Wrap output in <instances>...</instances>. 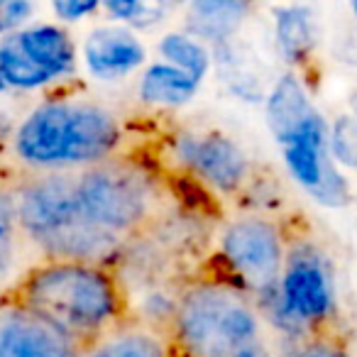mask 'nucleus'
Listing matches in <instances>:
<instances>
[{
  "label": "nucleus",
  "instance_id": "6",
  "mask_svg": "<svg viewBox=\"0 0 357 357\" xmlns=\"http://www.w3.org/2000/svg\"><path fill=\"white\" fill-rule=\"evenodd\" d=\"M289 230L287 259L277 289L259 298L257 308L272 333L289 342L331 335L337 316L335 274L326 250L303 230Z\"/></svg>",
  "mask_w": 357,
  "mask_h": 357
},
{
  "label": "nucleus",
  "instance_id": "22",
  "mask_svg": "<svg viewBox=\"0 0 357 357\" xmlns=\"http://www.w3.org/2000/svg\"><path fill=\"white\" fill-rule=\"evenodd\" d=\"M103 10L110 20L123 22L130 30H147L162 20L167 6H159L154 0H103Z\"/></svg>",
  "mask_w": 357,
  "mask_h": 357
},
{
  "label": "nucleus",
  "instance_id": "16",
  "mask_svg": "<svg viewBox=\"0 0 357 357\" xmlns=\"http://www.w3.org/2000/svg\"><path fill=\"white\" fill-rule=\"evenodd\" d=\"M81 357H174V352L167 333L135 318L89 345Z\"/></svg>",
  "mask_w": 357,
  "mask_h": 357
},
{
  "label": "nucleus",
  "instance_id": "13",
  "mask_svg": "<svg viewBox=\"0 0 357 357\" xmlns=\"http://www.w3.org/2000/svg\"><path fill=\"white\" fill-rule=\"evenodd\" d=\"M25 56H30L45 74L52 76V81L71 79L79 66V54L71 35L61 25L42 22V25H30L13 35Z\"/></svg>",
  "mask_w": 357,
  "mask_h": 357
},
{
  "label": "nucleus",
  "instance_id": "31",
  "mask_svg": "<svg viewBox=\"0 0 357 357\" xmlns=\"http://www.w3.org/2000/svg\"><path fill=\"white\" fill-rule=\"evenodd\" d=\"M3 3H6V0H0V6H3Z\"/></svg>",
  "mask_w": 357,
  "mask_h": 357
},
{
  "label": "nucleus",
  "instance_id": "11",
  "mask_svg": "<svg viewBox=\"0 0 357 357\" xmlns=\"http://www.w3.org/2000/svg\"><path fill=\"white\" fill-rule=\"evenodd\" d=\"M84 61L96 81H120L147 61V50L130 27H96L84 42Z\"/></svg>",
  "mask_w": 357,
  "mask_h": 357
},
{
  "label": "nucleus",
  "instance_id": "9",
  "mask_svg": "<svg viewBox=\"0 0 357 357\" xmlns=\"http://www.w3.org/2000/svg\"><path fill=\"white\" fill-rule=\"evenodd\" d=\"M282 159L289 176L326 208H347L352 191L331 154V125L313 110L294 135L282 144Z\"/></svg>",
  "mask_w": 357,
  "mask_h": 357
},
{
  "label": "nucleus",
  "instance_id": "8",
  "mask_svg": "<svg viewBox=\"0 0 357 357\" xmlns=\"http://www.w3.org/2000/svg\"><path fill=\"white\" fill-rule=\"evenodd\" d=\"M169 154L196 184L220 199L245 201L259 176L245 149L220 130H178L169 139Z\"/></svg>",
  "mask_w": 357,
  "mask_h": 357
},
{
  "label": "nucleus",
  "instance_id": "1",
  "mask_svg": "<svg viewBox=\"0 0 357 357\" xmlns=\"http://www.w3.org/2000/svg\"><path fill=\"white\" fill-rule=\"evenodd\" d=\"M8 296L50 318L84 347L135 321L128 284L110 264L40 259L22 269Z\"/></svg>",
  "mask_w": 357,
  "mask_h": 357
},
{
  "label": "nucleus",
  "instance_id": "17",
  "mask_svg": "<svg viewBox=\"0 0 357 357\" xmlns=\"http://www.w3.org/2000/svg\"><path fill=\"white\" fill-rule=\"evenodd\" d=\"M201 89V81L176 69L169 61H154L144 69L137 84V96L152 108H181L191 103Z\"/></svg>",
  "mask_w": 357,
  "mask_h": 357
},
{
  "label": "nucleus",
  "instance_id": "5",
  "mask_svg": "<svg viewBox=\"0 0 357 357\" xmlns=\"http://www.w3.org/2000/svg\"><path fill=\"white\" fill-rule=\"evenodd\" d=\"M81 208L98 228L132 243L174 211V196L152 167L135 154H115L76 172Z\"/></svg>",
  "mask_w": 357,
  "mask_h": 357
},
{
  "label": "nucleus",
  "instance_id": "19",
  "mask_svg": "<svg viewBox=\"0 0 357 357\" xmlns=\"http://www.w3.org/2000/svg\"><path fill=\"white\" fill-rule=\"evenodd\" d=\"M25 245L17 223V201L13 176L0 174V296H6L20 277V250Z\"/></svg>",
  "mask_w": 357,
  "mask_h": 357
},
{
  "label": "nucleus",
  "instance_id": "14",
  "mask_svg": "<svg viewBox=\"0 0 357 357\" xmlns=\"http://www.w3.org/2000/svg\"><path fill=\"white\" fill-rule=\"evenodd\" d=\"M316 110L308 96V86L296 71H284L269 89L264 98V120L272 132L274 142L282 144L289 135H294L303 125V120Z\"/></svg>",
  "mask_w": 357,
  "mask_h": 357
},
{
  "label": "nucleus",
  "instance_id": "18",
  "mask_svg": "<svg viewBox=\"0 0 357 357\" xmlns=\"http://www.w3.org/2000/svg\"><path fill=\"white\" fill-rule=\"evenodd\" d=\"M213 66L218 69L220 79L225 81L228 91L243 100H264L269 91H264V84L259 79V71L250 52L238 40H225L211 47Z\"/></svg>",
  "mask_w": 357,
  "mask_h": 357
},
{
  "label": "nucleus",
  "instance_id": "20",
  "mask_svg": "<svg viewBox=\"0 0 357 357\" xmlns=\"http://www.w3.org/2000/svg\"><path fill=\"white\" fill-rule=\"evenodd\" d=\"M157 52L164 56V61L174 64L176 69L191 74L196 81L204 84L206 76L213 69V54L201 40H196L189 32H167L159 40Z\"/></svg>",
  "mask_w": 357,
  "mask_h": 357
},
{
  "label": "nucleus",
  "instance_id": "26",
  "mask_svg": "<svg viewBox=\"0 0 357 357\" xmlns=\"http://www.w3.org/2000/svg\"><path fill=\"white\" fill-rule=\"evenodd\" d=\"M294 357H350V355H347V352L342 350V345H337L331 335H323V337H313V340L298 345Z\"/></svg>",
  "mask_w": 357,
  "mask_h": 357
},
{
  "label": "nucleus",
  "instance_id": "23",
  "mask_svg": "<svg viewBox=\"0 0 357 357\" xmlns=\"http://www.w3.org/2000/svg\"><path fill=\"white\" fill-rule=\"evenodd\" d=\"M331 154L335 164L357 172V115L342 113L331 123Z\"/></svg>",
  "mask_w": 357,
  "mask_h": 357
},
{
  "label": "nucleus",
  "instance_id": "7",
  "mask_svg": "<svg viewBox=\"0 0 357 357\" xmlns=\"http://www.w3.org/2000/svg\"><path fill=\"white\" fill-rule=\"evenodd\" d=\"M287 243L289 230L277 215L245 211L218 230L208 269L259 301L272 294L282 279Z\"/></svg>",
  "mask_w": 357,
  "mask_h": 357
},
{
  "label": "nucleus",
  "instance_id": "24",
  "mask_svg": "<svg viewBox=\"0 0 357 357\" xmlns=\"http://www.w3.org/2000/svg\"><path fill=\"white\" fill-rule=\"evenodd\" d=\"M37 0H6L0 6V37L17 35L35 17Z\"/></svg>",
  "mask_w": 357,
  "mask_h": 357
},
{
  "label": "nucleus",
  "instance_id": "29",
  "mask_svg": "<svg viewBox=\"0 0 357 357\" xmlns=\"http://www.w3.org/2000/svg\"><path fill=\"white\" fill-rule=\"evenodd\" d=\"M3 91H8V84L3 81V76H0V93H3Z\"/></svg>",
  "mask_w": 357,
  "mask_h": 357
},
{
  "label": "nucleus",
  "instance_id": "4",
  "mask_svg": "<svg viewBox=\"0 0 357 357\" xmlns=\"http://www.w3.org/2000/svg\"><path fill=\"white\" fill-rule=\"evenodd\" d=\"M123 125L110 108L84 98H52L13 132V154L27 172L86 169L120 154Z\"/></svg>",
  "mask_w": 357,
  "mask_h": 357
},
{
  "label": "nucleus",
  "instance_id": "30",
  "mask_svg": "<svg viewBox=\"0 0 357 357\" xmlns=\"http://www.w3.org/2000/svg\"><path fill=\"white\" fill-rule=\"evenodd\" d=\"M154 3H159V6H169L172 0H154Z\"/></svg>",
  "mask_w": 357,
  "mask_h": 357
},
{
  "label": "nucleus",
  "instance_id": "3",
  "mask_svg": "<svg viewBox=\"0 0 357 357\" xmlns=\"http://www.w3.org/2000/svg\"><path fill=\"white\" fill-rule=\"evenodd\" d=\"M269 331L250 294L206 269L178 287L167 337L174 357H240Z\"/></svg>",
  "mask_w": 357,
  "mask_h": 357
},
{
  "label": "nucleus",
  "instance_id": "12",
  "mask_svg": "<svg viewBox=\"0 0 357 357\" xmlns=\"http://www.w3.org/2000/svg\"><path fill=\"white\" fill-rule=\"evenodd\" d=\"M274 45L289 69L296 71L303 84L311 86V66L318 50V22L316 13L308 6L294 3V6L274 8Z\"/></svg>",
  "mask_w": 357,
  "mask_h": 357
},
{
  "label": "nucleus",
  "instance_id": "15",
  "mask_svg": "<svg viewBox=\"0 0 357 357\" xmlns=\"http://www.w3.org/2000/svg\"><path fill=\"white\" fill-rule=\"evenodd\" d=\"M255 0H189L186 32L211 47L238 37Z\"/></svg>",
  "mask_w": 357,
  "mask_h": 357
},
{
  "label": "nucleus",
  "instance_id": "25",
  "mask_svg": "<svg viewBox=\"0 0 357 357\" xmlns=\"http://www.w3.org/2000/svg\"><path fill=\"white\" fill-rule=\"evenodd\" d=\"M52 10H54L56 20L79 22L103 10V0H52Z\"/></svg>",
  "mask_w": 357,
  "mask_h": 357
},
{
  "label": "nucleus",
  "instance_id": "10",
  "mask_svg": "<svg viewBox=\"0 0 357 357\" xmlns=\"http://www.w3.org/2000/svg\"><path fill=\"white\" fill-rule=\"evenodd\" d=\"M86 347L13 296H0V357H81Z\"/></svg>",
  "mask_w": 357,
  "mask_h": 357
},
{
  "label": "nucleus",
  "instance_id": "28",
  "mask_svg": "<svg viewBox=\"0 0 357 357\" xmlns=\"http://www.w3.org/2000/svg\"><path fill=\"white\" fill-rule=\"evenodd\" d=\"M350 3V8H352V15H355V20H357V0H347Z\"/></svg>",
  "mask_w": 357,
  "mask_h": 357
},
{
  "label": "nucleus",
  "instance_id": "21",
  "mask_svg": "<svg viewBox=\"0 0 357 357\" xmlns=\"http://www.w3.org/2000/svg\"><path fill=\"white\" fill-rule=\"evenodd\" d=\"M0 76L8 89L17 91H37L54 84L50 74H45L30 56H25L13 35L0 37Z\"/></svg>",
  "mask_w": 357,
  "mask_h": 357
},
{
  "label": "nucleus",
  "instance_id": "27",
  "mask_svg": "<svg viewBox=\"0 0 357 357\" xmlns=\"http://www.w3.org/2000/svg\"><path fill=\"white\" fill-rule=\"evenodd\" d=\"M350 108H352V115H357V91H352V96H350Z\"/></svg>",
  "mask_w": 357,
  "mask_h": 357
},
{
  "label": "nucleus",
  "instance_id": "2",
  "mask_svg": "<svg viewBox=\"0 0 357 357\" xmlns=\"http://www.w3.org/2000/svg\"><path fill=\"white\" fill-rule=\"evenodd\" d=\"M13 181L22 240L40 252V259L115 267L130 243L98 228L84 213L76 194V172H25Z\"/></svg>",
  "mask_w": 357,
  "mask_h": 357
}]
</instances>
